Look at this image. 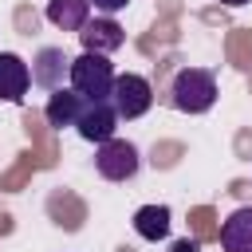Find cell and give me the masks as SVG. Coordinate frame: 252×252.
Segmentation results:
<instances>
[{
    "mask_svg": "<svg viewBox=\"0 0 252 252\" xmlns=\"http://www.w3.org/2000/svg\"><path fill=\"white\" fill-rule=\"evenodd\" d=\"M169 102L181 114H205L217 102V79L205 67H181L169 83Z\"/></svg>",
    "mask_w": 252,
    "mask_h": 252,
    "instance_id": "1",
    "label": "cell"
},
{
    "mask_svg": "<svg viewBox=\"0 0 252 252\" xmlns=\"http://www.w3.org/2000/svg\"><path fill=\"white\" fill-rule=\"evenodd\" d=\"M71 91H79L87 102H110V91H114V67L106 55H75L71 59V75H67Z\"/></svg>",
    "mask_w": 252,
    "mask_h": 252,
    "instance_id": "2",
    "label": "cell"
},
{
    "mask_svg": "<svg viewBox=\"0 0 252 252\" xmlns=\"http://www.w3.org/2000/svg\"><path fill=\"white\" fill-rule=\"evenodd\" d=\"M150 102H154V87H150V79L146 75H134V71H126V75H114V91H110V106H114V114L118 118H142L146 110H150Z\"/></svg>",
    "mask_w": 252,
    "mask_h": 252,
    "instance_id": "3",
    "label": "cell"
},
{
    "mask_svg": "<svg viewBox=\"0 0 252 252\" xmlns=\"http://www.w3.org/2000/svg\"><path fill=\"white\" fill-rule=\"evenodd\" d=\"M138 165H142L138 146L126 142V138H110V142H102L98 154H94V169H98L106 181H130V177L138 173Z\"/></svg>",
    "mask_w": 252,
    "mask_h": 252,
    "instance_id": "4",
    "label": "cell"
},
{
    "mask_svg": "<svg viewBox=\"0 0 252 252\" xmlns=\"http://www.w3.org/2000/svg\"><path fill=\"white\" fill-rule=\"evenodd\" d=\"M79 39H83V51H91V55H110V51H118V47L126 43V32H122V24H118L114 16H94V20H87V28L79 32Z\"/></svg>",
    "mask_w": 252,
    "mask_h": 252,
    "instance_id": "5",
    "label": "cell"
},
{
    "mask_svg": "<svg viewBox=\"0 0 252 252\" xmlns=\"http://www.w3.org/2000/svg\"><path fill=\"white\" fill-rule=\"evenodd\" d=\"M75 130H79L83 142L102 146V142L114 138V130H118V114H114L110 102H87L83 114H79V122H75Z\"/></svg>",
    "mask_w": 252,
    "mask_h": 252,
    "instance_id": "6",
    "label": "cell"
},
{
    "mask_svg": "<svg viewBox=\"0 0 252 252\" xmlns=\"http://www.w3.org/2000/svg\"><path fill=\"white\" fill-rule=\"evenodd\" d=\"M67 75H71V55L63 47H39L35 51V59H32V83H39L47 91H59Z\"/></svg>",
    "mask_w": 252,
    "mask_h": 252,
    "instance_id": "7",
    "label": "cell"
},
{
    "mask_svg": "<svg viewBox=\"0 0 252 252\" xmlns=\"http://www.w3.org/2000/svg\"><path fill=\"white\" fill-rule=\"evenodd\" d=\"M32 87V67L12 55V51H0V102H24Z\"/></svg>",
    "mask_w": 252,
    "mask_h": 252,
    "instance_id": "8",
    "label": "cell"
},
{
    "mask_svg": "<svg viewBox=\"0 0 252 252\" xmlns=\"http://www.w3.org/2000/svg\"><path fill=\"white\" fill-rule=\"evenodd\" d=\"M83 106H87V98H83L79 91L59 87V91H51V98H47V106H43V118H47L55 130H63V126H75V122H79Z\"/></svg>",
    "mask_w": 252,
    "mask_h": 252,
    "instance_id": "9",
    "label": "cell"
},
{
    "mask_svg": "<svg viewBox=\"0 0 252 252\" xmlns=\"http://www.w3.org/2000/svg\"><path fill=\"white\" fill-rule=\"evenodd\" d=\"M220 244H224V252H252V205H240L224 217Z\"/></svg>",
    "mask_w": 252,
    "mask_h": 252,
    "instance_id": "10",
    "label": "cell"
},
{
    "mask_svg": "<svg viewBox=\"0 0 252 252\" xmlns=\"http://www.w3.org/2000/svg\"><path fill=\"white\" fill-rule=\"evenodd\" d=\"M169 220H173V213H169V205H142L138 213H134V232L142 236V240H165L169 236Z\"/></svg>",
    "mask_w": 252,
    "mask_h": 252,
    "instance_id": "11",
    "label": "cell"
},
{
    "mask_svg": "<svg viewBox=\"0 0 252 252\" xmlns=\"http://www.w3.org/2000/svg\"><path fill=\"white\" fill-rule=\"evenodd\" d=\"M47 20L63 32H83L91 20V0H47Z\"/></svg>",
    "mask_w": 252,
    "mask_h": 252,
    "instance_id": "12",
    "label": "cell"
},
{
    "mask_svg": "<svg viewBox=\"0 0 252 252\" xmlns=\"http://www.w3.org/2000/svg\"><path fill=\"white\" fill-rule=\"evenodd\" d=\"M130 0H91V8H98L102 16H114V12H122Z\"/></svg>",
    "mask_w": 252,
    "mask_h": 252,
    "instance_id": "13",
    "label": "cell"
},
{
    "mask_svg": "<svg viewBox=\"0 0 252 252\" xmlns=\"http://www.w3.org/2000/svg\"><path fill=\"white\" fill-rule=\"evenodd\" d=\"M169 252H201V244H197L193 236H185V240H173V244H169Z\"/></svg>",
    "mask_w": 252,
    "mask_h": 252,
    "instance_id": "14",
    "label": "cell"
},
{
    "mask_svg": "<svg viewBox=\"0 0 252 252\" xmlns=\"http://www.w3.org/2000/svg\"><path fill=\"white\" fill-rule=\"evenodd\" d=\"M224 8H240V4H252V0H220Z\"/></svg>",
    "mask_w": 252,
    "mask_h": 252,
    "instance_id": "15",
    "label": "cell"
}]
</instances>
